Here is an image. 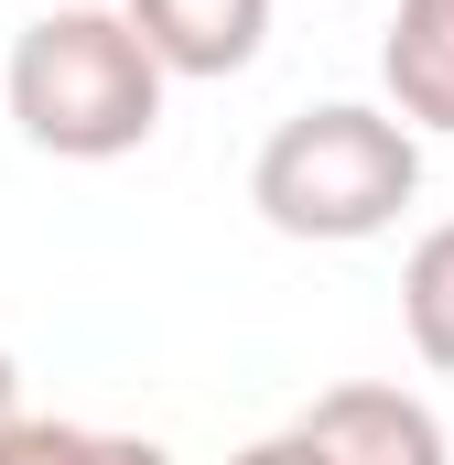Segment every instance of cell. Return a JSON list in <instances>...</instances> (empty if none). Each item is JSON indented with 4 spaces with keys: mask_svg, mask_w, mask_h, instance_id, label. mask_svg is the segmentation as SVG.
Segmentation results:
<instances>
[{
    "mask_svg": "<svg viewBox=\"0 0 454 465\" xmlns=\"http://www.w3.org/2000/svg\"><path fill=\"white\" fill-rule=\"evenodd\" d=\"M0 98H11L33 152H54V163H119V152H141L163 130V65L141 54V33L119 11L65 0V11H44V22L11 33Z\"/></svg>",
    "mask_w": 454,
    "mask_h": 465,
    "instance_id": "obj_1",
    "label": "cell"
},
{
    "mask_svg": "<svg viewBox=\"0 0 454 465\" xmlns=\"http://www.w3.org/2000/svg\"><path fill=\"white\" fill-rule=\"evenodd\" d=\"M411 195H422V130H400L368 98L292 109L249 163V206L281 238H314V249H357V238L400 228Z\"/></svg>",
    "mask_w": 454,
    "mask_h": 465,
    "instance_id": "obj_2",
    "label": "cell"
},
{
    "mask_svg": "<svg viewBox=\"0 0 454 465\" xmlns=\"http://www.w3.org/2000/svg\"><path fill=\"white\" fill-rule=\"evenodd\" d=\"M292 433L314 444V465H454L433 401H411V390H390V379H346V390H325Z\"/></svg>",
    "mask_w": 454,
    "mask_h": 465,
    "instance_id": "obj_3",
    "label": "cell"
},
{
    "mask_svg": "<svg viewBox=\"0 0 454 465\" xmlns=\"http://www.w3.org/2000/svg\"><path fill=\"white\" fill-rule=\"evenodd\" d=\"M119 22L163 76H238L271 44V0H119Z\"/></svg>",
    "mask_w": 454,
    "mask_h": 465,
    "instance_id": "obj_4",
    "label": "cell"
},
{
    "mask_svg": "<svg viewBox=\"0 0 454 465\" xmlns=\"http://www.w3.org/2000/svg\"><path fill=\"white\" fill-rule=\"evenodd\" d=\"M379 87L400 130H444L454 141V0H400L390 44H379Z\"/></svg>",
    "mask_w": 454,
    "mask_h": 465,
    "instance_id": "obj_5",
    "label": "cell"
},
{
    "mask_svg": "<svg viewBox=\"0 0 454 465\" xmlns=\"http://www.w3.org/2000/svg\"><path fill=\"white\" fill-rule=\"evenodd\" d=\"M400 325H411V347L454 379V217H444V228H422V238H411V260H400Z\"/></svg>",
    "mask_w": 454,
    "mask_h": 465,
    "instance_id": "obj_6",
    "label": "cell"
},
{
    "mask_svg": "<svg viewBox=\"0 0 454 465\" xmlns=\"http://www.w3.org/2000/svg\"><path fill=\"white\" fill-rule=\"evenodd\" d=\"M0 465H173L152 433H98V422H11L0 433Z\"/></svg>",
    "mask_w": 454,
    "mask_h": 465,
    "instance_id": "obj_7",
    "label": "cell"
},
{
    "mask_svg": "<svg viewBox=\"0 0 454 465\" xmlns=\"http://www.w3.org/2000/svg\"><path fill=\"white\" fill-rule=\"evenodd\" d=\"M238 465H314V444H303V433H271V444H249Z\"/></svg>",
    "mask_w": 454,
    "mask_h": 465,
    "instance_id": "obj_8",
    "label": "cell"
},
{
    "mask_svg": "<svg viewBox=\"0 0 454 465\" xmlns=\"http://www.w3.org/2000/svg\"><path fill=\"white\" fill-rule=\"evenodd\" d=\"M22 422V368H11V347H0V433Z\"/></svg>",
    "mask_w": 454,
    "mask_h": 465,
    "instance_id": "obj_9",
    "label": "cell"
}]
</instances>
